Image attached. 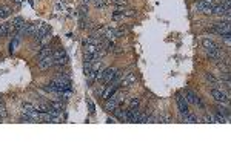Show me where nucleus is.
I'll return each mask as SVG.
<instances>
[{
  "label": "nucleus",
  "mask_w": 231,
  "mask_h": 153,
  "mask_svg": "<svg viewBox=\"0 0 231 153\" xmlns=\"http://www.w3.org/2000/svg\"><path fill=\"white\" fill-rule=\"evenodd\" d=\"M117 76H122L120 71H117L114 68H108V69L102 71V80L100 81H103V84H111V81L116 80Z\"/></svg>",
  "instance_id": "obj_1"
},
{
  "label": "nucleus",
  "mask_w": 231,
  "mask_h": 153,
  "mask_svg": "<svg viewBox=\"0 0 231 153\" xmlns=\"http://www.w3.org/2000/svg\"><path fill=\"white\" fill-rule=\"evenodd\" d=\"M211 32H217V34H227L230 32V23L228 22H224V23H216L213 28H211Z\"/></svg>",
  "instance_id": "obj_2"
},
{
  "label": "nucleus",
  "mask_w": 231,
  "mask_h": 153,
  "mask_svg": "<svg viewBox=\"0 0 231 153\" xmlns=\"http://www.w3.org/2000/svg\"><path fill=\"white\" fill-rule=\"evenodd\" d=\"M211 95H213V98H214L216 101H219V103H228V101H230L228 95L224 93V92L219 90V89H213V90H211Z\"/></svg>",
  "instance_id": "obj_3"
},
{
  "label": "nucleus",
  "mask_w": 231,
  "mask_h": 153,
  "mask_svg": "<svg viewBox=\"0 0 231 153\" xmlns=\"http://www.w3.org/2000/svg\"><path fill=\"white\" fill-rule=\"evenodd\" d=\"M51 66H54V57L52 55H48L45 58L39 60V69L45 71V69H49Z\"/></svg>",
  "instance_id": "obj_4"
},
{
  "label": "nucleus",
  "mask_w": 231,
  "mask_h": 153,
  "mask_svg": "<svg viewBox=\"0 0 231 153\" xmlns=\"http://www.w3.org/2000/svg\"><path fill=\"white\" fill-rule=\"evenodd\" d=\"M136 81H137V78H136L134 74H127V75L123 76V80L120 81V86H123V87H130V86H133Z\"/></svg>",
  "instance_id": "obj_5"
},
{
  "label": "nucleus",
  "mask_w": 231,
  "mask_h": 153,
  "mask_svg": "<svg viewBox=\"0 0 231 153\" xmlns=\"http://www.w3.org/2000/svg\"><path fill=\"white\" fill-rule=\"evenodd\" d=\"M177 104H179V110H180V114L184 115L188 112V103H186V100H185L184 95H180V93H177Z\"/></svg>",
  "instance_id": "obj_6"
},
{
  "label": "nucleus",
  "mask_w": 231,
  "mask_h": 153,
  "mask_svg": "<svg viewBox=\"0 0 231 153\" xmlns=\"http://www.w3.org/2000/svg\"><path fill=\"white\" fill-rule=\"evenodd\" d=\"M14 32V28L11 26V23H3L0 25V37H6L9 34Z\"/></svg>",
  "instance_id": "obj_7"
},
{
  "label": "nucleus",
  "mask_w": 231,
  "mask_h": 153,
  "mask_svg": "<svg viewBox=\"0 0 231 153\" xmlns=\"http://www.w3.org/2000/svg\"><path fill=\"white\" fill-rule=\"evenodd\" d=\"M117 107H120V104H119V103H116V101H114V100H111V98H108V100H106L105 109H106L108 112H114Z\"/></svg>",
  "instance_id": "obj_8"
},
{
  "label": "nucleus",
  "mask_w": 231,
  "mask_h": 153,
  "mask_svg": "<svg viewBox=\"0 0 231 153\" xmlns=\"http://www.w3.org/2000/svg\"><path fill=\"white\" fill-rule=\"evenodd\" d=\"M207 51H208V55H210L211 58H220V55H222V54H220V48H219L217 44H216L214 48L207 49Z\"/></svg>",
  "instance_id": "obj_9"
},
{
  "label": "nucleus",
  "mask_w": 231,
  "mask_h": 153,
  "mask_svg": "<svg viewBox=\"0 0 231 153\" xmlns=\"http://www.w3.org/2000/svg\"><path fill=\"white\" fill-rule=\"evenodd\" d=\"M48 55H52V49H51V46H43V48L40 49V52H39V60L45 58Z\"/></svg>",
  "instance_id": "obj_10"
},
{
  "label": "nucleus",
  "mask_w": 231,
  "mask_h": 153,
  "mask_svg": "<svg viewBox=\"0 0 231 153\" xmlns=\"http://www.w3.org/2000/svg\"><path fill=\"white\" fill-rule=\"evenodd\" d=\"M36 31H37V25H31V23L28 25V23H26L23 34H25V35H34V34H36Z\"/></svg>",
  "instance_id": "obj_11"
},
{
  "label": "nucleus",
  "mask_w": 231,
  "mask_h": 153,
  "mask_svg": "<svg viewBox=\"0 0 231 153\" xmlns=\"http://www.w3.org/2000/svg\"><path fill=\"white\" fill-rule=\"evenodd\" d=\"M196 93L194 92H191V90H185V100H186V103H191V104H196Z\"/></svg>",
  "instance_id": "obj_12"
},
{
  "label": "nucleus",
  "mask_w": 231,
  "mask_h": 153,
  "mask_svg": "<svg viewBox=\"0 0 231 153\" xmlns=\"http://www.w3.org/2000/svg\"><path fill=\"white\" fill-rule=\"evenodd\" d=\"M116 89H117V86H114V83H113V86H106V90L103 92V98L105 100H108L114 92H116Z\"/></svg>",
  "instance_id": "obj_13"
},
{
  "label": "nucleus",
  "mask_w": 231,
  "mask_h": 153,
  "mask_svg": "<svg viewBox=\"0 0 231 153\" xmlns=\"http://www.w3.org/2000/svg\"><path fill=\"white\" fill-rule=\"evenodd\" d=\"M97 51H99V46L97 44H91V43L85 44V54H96Z\"/></svg>",
  "instance_id": "obj_14"
},
{
  "label": "nucleus",
  "mask_w": 231,
  "mask_h": 153,
  "mask_svg": "<svg viewBox=\"0 0 231 153\" xmlns=\"http://www.w3.org/2000/svg\"><path fill=\"white\" fill-rule=\"evenodd\" d=\"M11 8H8V6H0V20L2 19H5V17H8V15H11Z\"/></svg>",
  "instance_id": "obj_15"
},
{
  "label": "nucleus",
  "mask_w": 231,
  "mask_h": 153,
  "mask_svg": "<svg viewBox=\"0 0 231 153\" xmlns=\"http://www.w3.org/2000/svg\"><path fill=\"white\" fill-rule=\"evenodd\" d=\"M182 119H184L185 122H197V118H196L194 115H191L189 112H186V114L182 115Z\"/></svg>",
  "instance_id": "obj_16"
},
{
  "label": "nucleus",
  "mask_w": 231,
  "mask_h": 153,
  "mask_svg": "<svg viewBox=\"0 0 231 153\" xmlns=\"http://www.w3.org/2000/svg\"><path fill=\"white\" fill-rule=\"evenodd\" d=\"M49 106L54 107V109H57V110H63V109H65V104H63L62 101H51Z\"/></svg>",
  "instance_id": "obj_17"
},
{
  "label": "nucleus",
  "mask_w": 231,
  "mask_h": 153,
  "mask_svg": "<svg viewBox=\"0 0 231 153\" xmlns=\"http://www.w3.org/2000/svg\"><path fill=\"white\" fill-rule=\"evenodd\" d=\"M156 119H157L159 122H171V121H173V118H171L170 115H159Z\"/></svg>",
  "instance_id": "obj_18"
},
{
  "label": "nucleus",
  "mask_w": 231,
  "mask_h": 153,
  "mask_svg": "<svg viewBox=\"0 0 231 153\" xmlns=\"http://www.w3.org/2000/svg\"><path fill=\"white\" fill-rule=\"evenodd\" d=\"M217 112H219L220 115H224V116H227V118L230 119V110H228L227 107H224V106L219 104V106H217Z\"/></svg>",
  "instance_id": "obj_19"
},
{
  "label": "nucleus",
  "mask_w": 231,
  "mask_h": 153,
  "mask_svg": "<svg viewBox=\"0 0 231 153\" xmlns=\"http://www.w3.org/2000/svg\"><path fill=\"white\" fill-rule=\"evenodd\" d=\"M202 44H203L207 49H210V48H214V46H216V43H214L213 40H210V38H203V40H202Z\"/></svg>",
  "instance_id": "obj_20"
},
{
  "label": "nucleus",
  "mask_w": 231,
  "mask_h": 153,
  "mask_svg": "<svg viewBox=\"0 0 231 153\" xmlns=\"http://www.w3.org/2000/svg\"><path fill=\"white\" fill-rule=\"evenodd\" d=\"M34 107H36L37 112H48L49 110V104H43V103H40V104H37Z\"/></svg>",
  "instance_id": "obj_21"
},
{
  "label": "nucleus",
  "mask_w": 231,
  "mask_h": 153,
  "mask_svg": "<svg viewBox=\"0 0 231 153\" xmlns=\"http://www.w3.org/2000/svg\"><path fill=\"white\" fill-rule=\"evenodd\" d=\"M65 55H66V52H65L62 48H60V49H57L56 52H52V57H54V58H60V57H65Z\"/></svg>",
  "instance_id": "obj_22"
},
{
  "label": "nucleus",
  "mask_w": 231,
  "mask_h": 153,
  "mask_svg": "<svg viewBox=\"0 0 231 153\" xmlns=\"http://www.w3.org/2000/svg\"><path fill=\"white\" fill-rule=\"evenodd\" d=\"M139 98H133L131 100V103H130V109H137V106H139Z\"/></svg>",
  "instance_id": "obj_23"
},
{
  "label": "nucleus",
  "mask_w": 231,
  "mask_h": 153,
  "mask_svg": "<svg viewBox=\"0 0 231 153\" xmlns=\"http://www.w3.org/2000/svg\"><path fill=\"white\" fill-rule=\"evenodd\" d=\"M205 78H207V80H208V81H211V83H213V84H216V83H217V80H216V78H214V76L211 75V74H207V75H205Z\"/></svg>",
  "instance_id": "obj_24"
},
{
  "label": "nucleus",
  "mask_w": 231,
  "mask_h": 153,
  "mask_svg": "<svg viewBox=\"0 0 231 153\" xmlns=\"http://www.w3.org/2000/svg\"><path fill=\"white\" fill-rule=\"evenodd\" d=\"M217 66H219V69H222V71H228V63H217Z\"/></svg>",
  "instance_id": "obj_25"
},
{
  "label": "nucleus",
  "mask_w": 231,
  "mask_h": 153,
  "mask_svg": "<svg viewBox=\"0 0 231 153\" xmlns=\"http://www.w3.org/2000/svg\"><path fill=\"white\" fill-rule=\"evenodd\" d=\"M113 3H117V5H120V6H125L127 5V0H111Z\"/></svg>",
  "instance_id": "obj_26"
},
{
  "label": "nucleus",
  "mask_w": 231,
  "mask_h": 153,
  "mask_svg": "<svg viewBox=\"0 0 231 153\" xmlns=\"http://www.w3.org/2000/svg\"><path fill=\"white\" fill-rule=\"evenodd\" d=\"M113 52H114V54H122V48H119V46L116 48V46H114V49H113Z\"/></svg>",
  "instance_id": "obj_27"
},
{
  "label": "nucleus",
  "mask_w": 231,
  "mask_h": 153,
  "mask_svg": "<svg viewBox=\"0 0 231 153\" xmlns=\"http://www.w3.org/2000/svg\"><path fill=\"white\" fill-rule=\"evenodd\" d=\"M0 116H2V118H5V116H6V112H5V109H3V106L0 107Z\"/></svg>",
  "instance_id": "obj_28"
},
{
  "label": "nucleus",
  "mask_w": 231,
  "mask_h": 153,
  "mask_svg": "<svg viewBox=\"0 0 231 153\" xmlns=\"http://www.w3.org/2000/svg\"><path fill=\"white\" fill-rule=\"evenodd\" d=\"M12 2H14V3H16V5H20V3H22V2H23V0H12Z\"/></svg>",
  "instance_id": "obj_29"
},
{
  "label": "nucleus",
  "mask_w": 231,
  "mask_h": 153,
  "mask_svg": "<svg viewBox=\"0 0 231 153\" xmlns=\"http://www.w3.org/2000/svg\"><path fill=\"white\" fill-rule=\"evenodd\" d=\"M0 106H3V98H0Z\"/></svg>",
  "instance_id": "obj_30"
},
{
  "label": "nucleus",
  "mask_w": 231,
  "mask_h": 153,
  "mask_svg": "<svg viewBox=\"0 0 231 153\" xmlns=\"http://www.w3.org/2000/svg\"><path fill=\"white\" fill-rule=\"evenodd\" d=\"M88 2H91V0H82V3H88Z\"/></svg>",
  "instance_id": "obj_31"
}]
</instances>
